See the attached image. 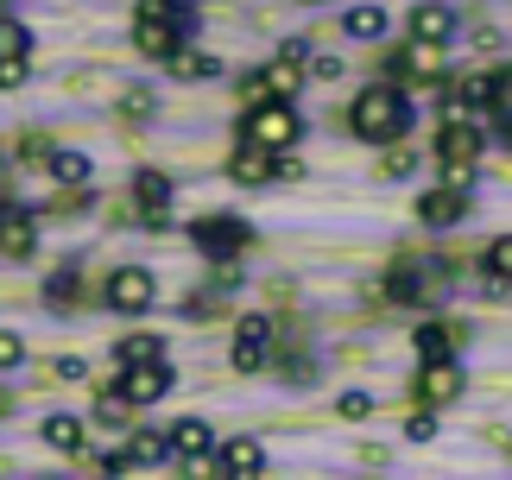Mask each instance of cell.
<instances>
[{"label":"cell","mask_w":512,"mask_h":480,"mask_svg":"<svg viewBox=\"0 0 512 480\" xmlns=\"http://www.w3.org/2000/svg\"><path fill=\"white\" fill-rule=\"evenodd\" d=\"M348 127L361 133V139H373V146H392V139H399L405 127H411V102L399 89H361L354 95V108H348Z\"/></svg>","instance_id":"6da1fadb"},{"label":"cell","mask_w":512,"mask_h":480,"mask_svg":"<svg viewBox=\"0 0 512 480\" xmlns=\"http://www.w3.org/2000/svg\"><path fill=\"white\" fill-rule=\"evenodd\" d=\"M298 133H304V120H298L291 102H253L247 120H241V139H247V146H266V152L298 146Z\"/></svg>","instance_id":"7a4b0ae2"},{"label":"cell","mask_w":512,"mask_h":480,"mask_svg":"<svg viewBox=\"0 0 512 480\" xmlns=\"http://www.w3.org/2000/svg\"><path fill=\"white\" fill-rule=\"evenodd\" d=\"M165 392H171L165 354L159 360H133V367L121 373V398H127V405H152V398H165Z\"/></svg>","instance_id":"3957f363"},{"label":"cell","mask_w":512,"mask_h":480,"mask_svg":"<svg viewBox=\"0 0 512 480\" xmlns=\"http://www.w3.org/2000/svg\"><path fill=\"white\" fill-rule=\"evenodd\" d=\"M108 304L114 310H127V316H140V310H152V297H159V285H152V272H140V266H121L108 278Z\"/></svg>","instance_id":"277c9868"},{"label":"cell","mask_w":512,"mask_h":480,"mask_svg":"<svg viewBox=\"0 0 512 480\" xmlns=\"http://www.w3.org/2000/svg\"><path fill=\"white\" fill-rule=\"evenodd\" d=\"M266 360H272V323L266 316H241V329H234V367L260 373Z\"/></svg>","instance_id":"5b68a950"},{"label":"cell","mask_w":512,"mask_h":480,"mask_svg":"<svg viewBox=\"0 0 512 480\" xmlns=\"http://www.w3.org/2000/svg\"><path fill=\"white\" fill-rule=\"evenodd\" d=\"M418 398L424 405H449V398H462V367L456 360H424V373H418Z\"/></svg>","instance_id":"8992f818"},{"label":"cell","mask_w":512,"mask_h":480,"mask_svg":"<svg viewBox=\"0 0 512 480\" xmlns=\"http://www.w3.org/2000/svg\"><path fill=\"white\" fill-rule=\"evenodd\" d=\"M190 240H196V247H203L209 259H234L253 234H247V222H196V228H190Z\"/></svg>","instance_id":"52a82bcc"},{"label":"cell","mask_w":512,"mask_h":480,"mask_svg":"<svg viewBox=\"0 0 512 480\" xmlns=\"http://www.w3.org/2000/svg\"><path fill=\"white\" fill-rule=\"evenodd\" d=\"M462 215H468V190H449V184L430 190L424 203H418V222H424V228H456Z\"/></svg>","instance_id":"ba28073f"},{"label":"cell","mask_w":512,"mask_h":480,"mask_svg":"<svg viewBox=\"0 0 512 480\" xmlns=\"http://www.w3.org/2000/svg\"><path fill=\"white\" fill-rule=\"evenodd\" d=\"M437 158H481V127L468 114H443V139H437Z\"/></svg>","instance_id":"9c48e42d"},{"label":"cell","mask_w":512,"mask_h":480,"mask_svg":"<svg viewBox=\"0 0 512 480\" xmlns=\"http://www.w3.org/2000/svg\"><path fill=\"white\" fill-rule=\"evenodd\" d=\"M411 38L449 45V38H456V7H443V0H424V7H411Z\"/></svg>","instance_id":"30bf717a"},{"label":"cell","mask_w":512,"mask_h":480,"mask_svg":"<svg viewBox=\"0 0 512 480\" xmlns=\"http://www.w3.org/2000/svg\"><path fill=\"white\" fill-rule=\"evenodd\" d=\"M228 177L253 190V184H266V177H279V158H272L266 146H247V139H241V152L228 158Z\"/></svg>","instance_id":"8fae6325"},{"label":"cell","mask_w":512,"mask_h":480,"mask_svg":"<svg viewBox=\"0 0 512 480\" xmlns=\"http://www.w3.org/2000/svg\"><path fill=\"white\" fill-rule=\"evenodd\" d=\"M159 64H165V76H177V83H209V76L222 70L209 51H190V45H171V51L159 57Z\"/></svg>","instance_id":"7c38bea8"},{"label":"cell","mask_w":512,"mask_h":480,"mask_svg":"<svg viewBox=\"0 0 512 480\" xmlns=\"http://www.w3.org/2000/svg\"><path fill=\"white\" fill-rule=\"evenodd\" d=\"M32 247H38L32 215L26 209H0V253H7V259H32Z\"/></svg>","instance_id":"4fadbf2b"},{"label":"cell","mask_w":512,"mask_h":480,"mask_svg":"<svg viewBox=\"0 0 512 480\" xmlns=\"http://www.w3.org/2000/svg\"><path fill=\"white\" fill-rule=\"evenodd\" d=\"M133 45H140L146 57H165L171 45H184V26H177V19H152V13H140V26H133Z\"/></svg>","instance_id":"5bb4252c"},{"label":"cell","mask_w":512,"mask_h":480,"mask_svg":"<svg viewBox=\"0 0 512 480\" xmlns=\"http://www.w3.org/2000/svg\"><path fill=\"white\" fill-rule=\"evenodd\" d=\"M133 196H140V215L159 228L165 222V203H171V177L165 171H140V177H133Z\"/></svg>","instance_id":"9a60e30c"},{"label":"cell","mask_w":512,"mask_h":480,"mask_svg":"<svg viewBox=\"0 0 512 480\" xmlns=\"http://www.w3.org/2000/svg\"><path fill=\"white\" fill-rule=\"evenodd\" d=\"M399 70L430 83V76H443V45H430V38H411V51H399Z\"/></svg>","instance_id":"2e32d148"},{"label":"cell","mask_w":512,"mask_h":480,"mask_svg":"<svg viewBox=\"0 0 512 480\" xmlns=\"http://www.w3.org/2000/svg\"><path fill=\"white\" fill-rule=\"evenodd\" d=\"M171 455H203V449H215V436H209V424L203 417H184V424H171Z\"/></svg>","instance_id":"e0dca14e"},{"label":"cell","mask_w":512,"mask_h":480,"mask_svg":"<svg viewBox=\"0 0 512 480\" xmlns=\"http://www.w3.org/2000/svg\"><path fill=\"white\" fill-rule=\"evenodd\" d=\"M222 468L247 480V474H260V468H266V449L253 443V436H241V443H228V449H222Z\"/></svg>","instance_id":"ac0fdd59"},{"label":"cell","mask_w":512,"mask_h":480,"mask_svg":"<svg viewBox=\"0 0 512 480\" xmlns=\"http://www.w3.org/2000/svg\"><path fill=\"white\" fill-rule=\"evenodd\" d=\"M45 171L57 177V184H89V152H51Z\"/></svg>","instance_id":"d6986e66"},{"label":"cell","mask_w":512,"mask_h":480,"mask_svg":"<svg viewBox=\"0 0 512 480\" xmlns=\"http://www.w3.org/2000/svg\"><path fill=\"white\" fill-rule=\"evenodd\" d=\"M45 443L57 455H76L83 449V424H76V417H45Z\"/></svg>","instance_id":"ffe728a7"},{"label":"cell","mask_w":512,"mask_h":480,"mask_svg":"<svg viewBox=\"0 0 512 480\" xmlns=\"http://www.w3.org/2000/svg\"><path fill=\"white\" fill-rule=\"evenodd\" d=\"M342 32H348V38H380V32H386V13H380V7H348Z\"/></svg>","instance_id":"44dd1931"},{"label":"cell","mask_w":512,"mask_h":480,"mask_svg":"<svg viewBox=\"0 0 512 480\" xmlns=\"http://www.w3.org/2000/svg\"><path fill=\"white\" fill-rule=\"evenodd\" d=\"M418 354H424V360H443V354H456V329H443V323H424V329H418Z\"/></svg>","instance_id":"7402d4cb"},{"label":"cell","mask_w":512,"mask_h":480,"mask_svg":"<svg viewBox=\"0 0 512 480\" xmlns=\"http://www.w3.org/2000/svg\"><path fill=\"white\" fill-rule=\"evenodd\" d=\"M487 278H494V285H512V234H500L494 247H487Z\"/></svg>","instance_id":"603a6c76"},{"label":"cell","mask_w":512,"mask_h":480,"mask_svg":"<svg viewBox=\"0 0 512 480\" xmlns=\"http://www.w3.org/2000/svg\"><path fill=\"white\" fill-rule=\"evenodd\" d=\"M140 13H152V19H177V26H196V13H190V0H140Z\"/></svg>","instance_id":"cb8c5ba5"},{"label":"cell","mask_w":512,"mask_h":480,"mask_svg":"<svg viewBox=\"0 0 512 480\" xmlns=\"http://www.w3.org/2000/svg\"><path fill=\"white\" fill-rule=\"evenodd\" d=\"M159 354H165L159 335H127V342H121V367H133V360H159Z\"/></svg>","instance_id":"d4e9b609"},{"label":"cell","mask_w":512,"mask_h":480,"mask_svg":"<svg viewBox=\"0 0 512 480\" xmlns=\"http://www.w3.org/2000/svg\"><path fill=\"white\" fill-rule=\"evenodd\" d=\"M32 51V32L19 19H0V57H26Z\"/></svg>","instance_id":"484cf974"},{"label":"cell","mask_w":512,"mask_h":480,"mask_svg":"<svg viewBox=\"0 0 512 480\" xmlns=\"http://www.w3.org/2000/svg\"><path fill=\"white\" fill-rule=\"evenodd\" d=\"M165 455H171V443H165V436H133V455H127V468H133V462H165Z\"/></svg>","instance_id":"4316f807"},{"label":"cell","mask_w":512,"mask_h":480,"mask_svg":"<svg viewBox=\"0 0 512 480\" xmlns=\"http://www.w3.org/2000/svg\"><path fill=\"white\" fill-rule=\"evenodd\" d=\"M405 430H411V443H430V436H437V405L411 411V417H405Z\"/></svg>","instance_id":"83f0119b"},{"label":"cell","mask_w":512,"mask_h":480,"mask_svg":"<svg viewBox=\"0 0 512 480\" xmlns=\"http://www.w3.org/2000/svg\"><path fill=\"white\" fill-rule=\"evenodd\" d=\"M45 297H51V304H70V297H76V272H51Z\"/></svg>","instance_id":"f1b7e54d"},{"label":"cell","mask_w":512,"mask_h":480,"mask_svg":"<svg viewBox=\"0 0 512 480\" xmlns=\"http://www.w3.org/2000/svg\"><path fill=\"white\" fill-rule=\"evenodd\" d=\"M26 83V57H0V89H19Z\"/></svg>","instance_id":"f546056e"},{"label":"cell","mask_w":512,"mask_h":480,"mask_svg":"<svg viewBox=\"0 0 512 480\" xmlns=\"http://www.w3.org/2000/svg\"><path fill=\"white\" fill-rule=\"evenodd\" d=\"M121 114H127V120H146V114H152V95H146V89H127Z\"/></svg>","instance_id":"4dcf8cb0"},{"label":"cell","mask_w":512,"mask_h":480,"mask_svg":"<svg viewBox=\"0 0 512 480\" xmlns=\"http://www.w3.org/2000/svg\"><path fill=\"white\" fill-rule=\"evenodd\" d=\"M411 165H418V152H386V177H411Z\"/></svg>","instance_id":"1f68e13d"},{"label":"cell","mask_w":512,"mask_h":480,"mask_svg":"<svg viewBox=\"0 0 512 480\" xmlns=\"http://www.w3.org/2000/svg\"><path fill=\"white\" fill-rule=\"evenodd\" d=\"M184 310H190V316H215V310H222V297H215V291H196Z\"/></svg>","instance_id":"d6a6232c"},{"label":"cell","mask_w":512,"mask_h":480,"mask_svg":"<svg viewBox=\"0 0 512 480\" xmlns=\"http://www.w3.org/2000/svg\"><path fill=\"white\" fill-rule=\"evenodd\" d=\"M310 76H317V83H336V76H342V57H317Z\"/></svg>","instance_id":"836d02e7"},{"label":"cell","mask_w":512,"mask_h":480,"mask_svg":"<svg viewBox=\"0 0 512 480\" xmlns=\"http://www.w3.org/2000/svg\"><path fill=\"white\" fill-rule=\"evenodd\" d=\"M494 102H500V120H506V133H512V76L494 89Z\"/></svg>","instance_id":"e575fe53"},{"label":"cell","mask_w":512,"mask_h":480,"mask_svg":"<svg viewBox=\"0 0 512 480\" xmlns=\"http://www.w3.org/2000/svg\"><path fill=\"white\" fill-rule=\"evenodd\" d=\"M367 411H373V398H361V392L342 398V417H367Z\"/></svg>","instance_id":"d590c367"},{"label":"cell","mask_w":512,"mask_h":480,"mask_svg":"<svg viewBox=\"0 0 512 480\" xmlns=\"http://www.w3.org/2000/svg\"><path fill=\"white\" fill-rule=\"evenodd\" d=\"M19 354H26V348H19L13 335H0V367H19Z\"/></svg>","instance_id":"8d00e7d4"},{"label":"cell","mask_w":512,"mask_h":480,"mask_svg":"<svg viewBox=\"0 0 512 480\" xmlns=\"http://www.w3.org/2000/svg\"><path fill=\"white\" fill-rule=\"evenodd\" d=\"M310 7H317V0H310Z\"/></svg>","instance_id":"74e56055"}]
</instances>
